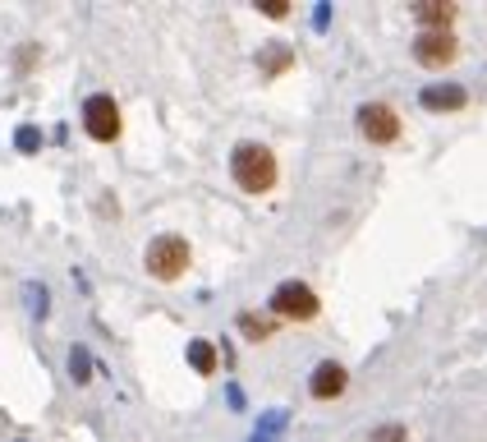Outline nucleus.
<instances>
[{
    "label": "nucleus",
    "instance_id": "6",
    "mask_svg": "<svg viewBox=\"0 0 487 442\" xmlns=\"http://www.w3.org/2000/svg\"><path fill=\"white\" fill-rule=\"evenodd\" d=\"M414 60H419L423 69H446V65H456V60H460L456 32H419V37H414Z\"/></svg>",
    "mask_w": 487,
    "mask_h": 442
},
{
    "label": "nucleus",
    "instance_id": "4",
    "mask_svg": "<svg viewBox=\"0 0 487 442\" xmlns=\"http://www.w3.org/2000/svg\"><path fill=\"white\" fill-rule=\"evenodd\" d=\"M354 120H359V134L368 139V143H377V148H386V143H395V139L404 134L400 111H395V106H386V102H363Z\"/></svg>",
    "mask_w": 487,
    "mask_h": 442
},
{
    "label": "nucleus",
    "instance_id": "11",
    "mask_svg": "<svg viewBox=\"0 0 487 442\" xmlns=\"http://www.w3.org/2000/svg\"><path fill=\"white\" fill-rule=\"evenodd\" d=\"M239 332H244V341H271L276 337V318H262V313H239Z\"/></svg>",
    "mask_w": 487,
    "mask_h": 442
},
{
    "label": "nucleus",
    "instance_id": "8",
    "mask_svg": "<svg viewBox=\"0 0 487 442\" xmlns=\"http://www.w3.org/2000/svg\"><path fill=\"white\" fill-rule=\"evenodd\" d=\"M414 19H419V32H451L456 5L451 0H423V5L414 10Z\"/></svg>",
    "mask_w": 487,
    "mask_h": 442
},
{
    "label": "nucleus",
    "instance_id": "5",
    "mask_svg": "<svg viewBox=\"0 0 487 442\" xmlns=\"http://www.w3.org/2000/svg\"><path fill=\"white\" fill-rule=\"evenodd\" d=\"M120 106H115V97H106V93H97V97H88V106H84V130H88V139H97V143H115L120 139Z\"/></svg>",
    "mask_w": 487,
    "mask_h": 442
},
{
    "label": "nucleus",
    "instance_id": "1",
    "mask_svg": "<svg viewBox=\"0 0 487 442\" xmlns=\"http://www.w3.org/2000/svg\"><path fill=\"white\" fill-rule=\"evenodd\" d=\"M230 176L244 194H271L276 180H280V167H276V152L267 143H239L230 152Z\"/></svg>",
    "mask_w": 487,
    "mask_h": 442
},
{
    "label": "nucleus",
    "instance_id": "15",
    "mask_svg": "<svg viewBox=\"0 0 487 442\" xmlns=\"http://www.w3.org/2000/svg\"><path fill=\"white\" fill-rule=\"evenodd\" d=\"M267 19H286L290 14V0H262V5H258Z\"/></svg>",
    "mask_w": 487,
    "mask_h": 442
},
{
    "label": "nucleus",
    "instance_id": "7",
    "mask_svg": "<svg viewBox=\"0 0 487 442\" xmlns=\"http://www.w3.org/2000/svg\"><path fill=\"white\" fill-rule=\"evenodd\" d=\"M345 387H350V369L336 365V359H322V365L313 369V378H308L313 401H336V396H345Z\"/></svg>",
    "mask_w": 487,
    "mask_h": 442
},
{
    "label": "nucleus",
    "instance_id": "10",
    "mask_svg": "<svg viewBox=\"0 0 487 442\" xmlns=\"http://www.w3.org/2000/svg\"><path fill=\"white\" fill-rule=\"evenodd\" d=\"M295 65V51L286 47V42H271L262 56H258V69H262V78H280V74H286Z\"/></svg>",
    "mask_w": 487,
    "mask_h": 442
},
{
    "label": "nucleus",
    "instance_id": "13",
    "mask_svg": "<svg viewBox=\"0 0 487 442\" xmlns=\"http://www.w3.org/2000/svg\"><path fill=\"white\" fill-rule=\"evenodd\" d=\"M373 442H410V428L404 424H382V428H373Z\"/></svg>",
    "mask_w": 487,
    "mask_h": 442
},
{
    "label": "nucleus",
    "instance_id": "12",
    "mask_svg": "<svg viewBox=\"0 0 487 442\" xmlns=\"http://www.w3.org/2000/svg\"><path fill=\"white\" fill-rule=\"evenodd\" d=\"M189 365L202 378H212L217 374V350H212V341H189Z\"/></svg>",
    "mask_w": 487,
    "mask_h": 442
},
{
    "label": "nucleus",
    "instance_id": "9",
    "mask_svg": "<svg viewBox=\"0 0 487 442\" xmlns=\"http://www.w3.org/2000/svg\"><path fill=\"white\" fill-rule=\"evenodd\" d=\"M469 93L456 88V84H437V88H423V106L428 111H465Z\"/></svg>",
    "mask_w": 487,
    "mask_h": 442
},
{
    "label": "nucleus",
    "instance_id": "3",
    "mask_svg": "<svg viewBox=\"0 0 487 442\" xmlns=\"http://www.w3.org/2000/svg\"><path fill=\"white\" fill-rule=\"evenodd\" d=\"M322 313V300H317V291L313 286H304V281H280L276 286V295H271V318L280 323H308V318H317Z\"/></svg>",
    "mask_w": 487,
    "mask_h": 442
},
{
    "label": "nucleus",
    "instance_id": "2",
    "mask_svg": "<svg viewBox=\"0 0 487 442\" xmlns=\"http://www.w3.org/2000/svg\"><path fill=\"white\" fill-rule=\"evenodd\" d=\"M189 263H193V249H189L184 235H156L147 245V254H143V267L156 281H180L189 272Z\"/></svg>",
    "mask_w": 487,
    "mask_h": 442
},
{
    "label": "nucleus",
    "instance_id": "14",
    "mask_svg": "<svg viewBox=\"0 0 487 442\" xmlns=\"http://www.w3.org/2000/svg\"><path fill=\"white\" fill-rule=\"evenodd\" d=\"M69 369H74V383H88V378H93V374H88V355H84V350H74V355H69Z\"/></svg>",
    "mask_w": 487,
    "mask_h": 442
}]
</instances>
